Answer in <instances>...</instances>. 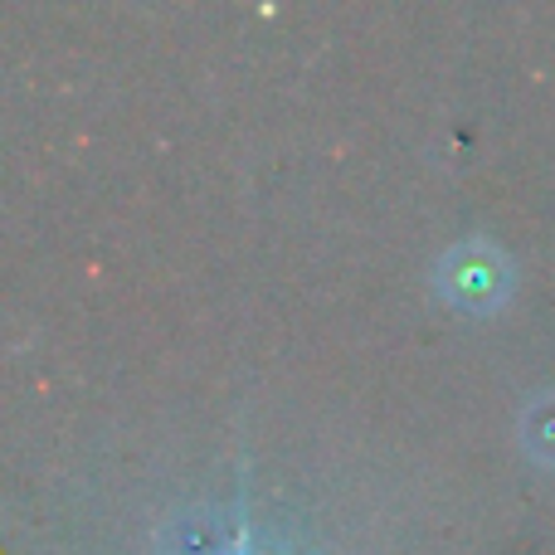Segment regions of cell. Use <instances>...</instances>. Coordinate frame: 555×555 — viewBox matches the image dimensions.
Instances as JSON below:
<instances>
[{
  "instance_id": "cell-1",
  "label": "cell",
  "mask_w": 555,
  "mask_h": 555,
  "mask_svg": "<svg viewBox=\"0 0 555 555\" xmlns=\"http://www.w3.org/2000/svg\"><path fill=\"white\" fill-rule=\"evenodd\" d=\"M512 273L488 244H459L449 259L439 263V287L459 307H492L507 293Z\"/></svg>"
},
{
  "instance_id": "cell-2",
  "label": "cell",
  "mask_w": 555,
  "mask_h": 555,
  "mask_svg": "<svg viewBox=\"0 0 555 555\" xmlns=\"http://www.w3.org/2000/svg\"><path fill=\"white\" fill-rule=\"evenodd\" d=\"M527 439L537 443L541 459H555V400L537 404V414L527 420Z\"/></svg>"
}]
</instances>
